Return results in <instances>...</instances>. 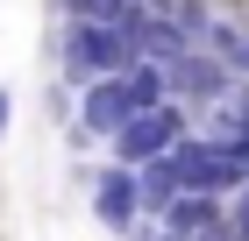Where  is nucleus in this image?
<instances>
[{
	"label": "nucleus",
	"mask_w": 249,
	"mask_h": 241,
	"mask_svg": "<svg viewBox=\"0 0 249 241\" xmlns=\"http://www.w3.org/2000/svg\"><path fill=\"white\" fill-rule=\"evenodd\" d=\"M135 64V29L128 21H71L64 29V71L86 85V78H107V71H128Z\"/></svg>",
	"instance_id": "1"
},
{
	"label": "nucleus",
	"mask_w": 249,
	"mask_h": 241,
	"mask_svg": "<svg viewBox=\"0 0 249 241\" xmlns=\"http://www.w3.org/2000/svg\"><path fill=\"white\" fill-rule=\"evenodd\" d=\"M178 135H185V113H178V99H157V107L128 113V121H121L107 142H114V163L142 170V163H157L164 149H178Z\"/></svg>",
	"instance_id": "2"
},
{
	"label": "nucleus",
	"mask_w": 249,
	"mask_h": 241,
	"mask_svg": "<svg viewBox=\"0 0 249 241\" xmlns=\"http://www.w3.org/2000/svg\"><path fill=\"white\" fill-rule=\"evenodd\" d=\"M93 220L107 227V234H128L135 220H142V170L128 163H107L93 177Z\"/></svg>",
	"instance_id": "3"
},
{
	"label": "nucleus",
	"mask_w": 249,
	"mask_h": 241,
	"mask_svg": "<svg viewBox=\"0 0 249 241\" xmlns=\"http://www.w3.org/2000/svg\"><path fill=\"white\" fill-rule=\"evenodd\" d=\"M221 220H228V241H249V177L235 185V206H221Z\"/></svg>",
	"instance_id": "4"
},
{
	"label": "nucleus",
	"mask_w": 249,
	"mask_h": 241,
	"mask_svg": "<svg viewBox=\"0 0 249 241\" xmlns=\"http://www.w3.org/2000/svg\"><path fill=\"white\" fill-rule=\"evenodd\" d=\"M7 128H15V93L0 85V142H7Z\"/></svg>",
	"instance_id": "5"
}]
</instances>
